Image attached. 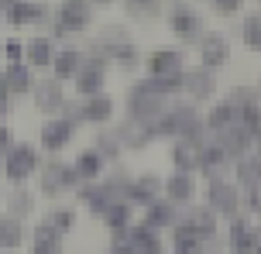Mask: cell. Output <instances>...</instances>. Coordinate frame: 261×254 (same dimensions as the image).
Returning <instances> with one entry per match:
<instances>
[{"instance_id":"obj_5","label":"cell","mask_w":261,"mask_h":254,"mask_svg":"<svg viewBox=\"0 0 261 254\" xmlns=\"http://www.w3.org/2000/svg\"><path fill=\"white\" fill-rule=\"evenodd\" d=\"M162 21L169 27L172 38H179L182 45H193L206 35V14L193 7V4H165V14H162Z\"/></svg>"},{"instance_id":"obj_29","label":"cell","mask_w":261,"mask_h":254,"mask_svg":"<svg viewBox=\"0 0 261 254\" xmlns=\"http://www.w3.org/2000/svg\"><path fill=\"white\" fill-rule=\"evenodd\" d=\"M31 254H65V237L38 220L31 230Z\"/></svg>"},{"instance_id":"obj_1","label":"cell","mask_w":261,"mask_h":254,"mask_svg":"<svg viewBox=\"0 0 261 254\" xmlns=\"http://www.w3.org/2000/svg\"><path fill=\"white\" fill-rule=\"evenodd\" d=\"M41 24L48 27V38L55 45L69 41V38H76V35H86L96 24V4H90V0H62L59 7H52V14Z\"/></svg>"},{"instance_id":"obj_37","label":"cell","mask_w":261,"mask_h":254,"mask_svg":"<svg viewBox=\"0 0 261 254\" xmlns=\"http://www.w3.org/2000/svg\"><path fill=\"white\" fill-rule=\"evenodd\" d=\"M100 155L107 158V165H117L120 161V141H117V134H114V127H100V131H93V141H90Z\"/></svg>"},{"instance_id":"obj_19","label":"cell","mask_w":261,"mask_h":254,"mask_svg":"<svg viewBox=\"0 0 261 254\" xmlns=\"http://www.w3.org/2000/svg\"><path fill=\"white\" fill-rule=\"evenodd\" d=\"M69 165H72V172L79 175V186H86V182H100V179H103V172L110 168V165H107V158L93 145L79 148Z\"/></svg>"},{"instance_id":"obj_4","label":"cell","mask_w":261,"mask_h":254,"mask_svg":"<svg viewBox=\"0 0 261 254\" xmlns=\"http://www.w3.org/2000/svg\"><path fill=\"white\" fill-rule=\"evenodd\" d=\"M172 100H165V96H158L151 86H148V79H134L127 86V93H124V117L127 121H138V124H151L155 127L158 117L169 110Z\"/></svg>"},{"instance_id":"obj_11","label":"cell","mask_w":261,"mask_h":254,"mask_svg":"<svg viewBox=\"0 0 261 254\" xmlns=\"http://www.w3.org/2000/svg\"><path fill=\"white\" fill-rule=\"evenodd\" d=\"M230 62V38L223 31H206L203 38L196 41V66L210 69L220 76V69Z\"/></svg>"},{"instance_id":"obj_16","label":"cell","mask_w":261,"mask_h":254,"mask_svg":"<svg viewBox=\"0 0 261 254\" xmlns=\"http://www.w3.org/2000/svg\"><path fill=\"white\" fill-rule=\"evenodd\" d=\"M138 220H141L144 227L158 230V234L165 237V234H169V230L182 220V206H175V203H169L165 196H162V200H155L151 206H144L141 213H138Z\"/></svg>"},{"instance_id":"obj_14","label":"cell","mask_w":261,"mask_h":254,"mask_svg":"<svg viewBox=\"0 0 261 254\" xmlns=\"http://www.w3.org/2000/svg\"><path fill=\"white\" fill-rule=\"evenodd\" d=\"M162 196L169 203H175V206H182V210L199 203V175H193V172L162 175Z\"/></svg>"},{"instance_id":"obj_10","label":"cell","mask_w":261,"mask_h":254,"mask_svg":"<svg viewBox=\"0 0 261 254\" xmlns=\"http://www.w3.org/2000/svg\"><path fill=\"white\" fill-rule=\"evenodd\" d=\"M220 93V76L210 72V69H199V66H186L182 72V100H189L193 107L199 103H213Z\"/></svg>"},{"instance_id":"obj_3","label":"cell","mask_w":261,"mask_h":254,"mask_svg":"<svg viewBox=\"0 0 261 254\" xmlns=\"http://www.w3.org/2000/svg\"><path fill=\"white\" fill-rule=\"evenodd\" d=\"M79 189V175L72 172V165L62 158V155H55V158H45L38 168V179H35V192H38V200H62L65 192H76Z\"/></svg>"},{"instance_id":"obj_24","label":"cell","mask_w":261,"mask_h":254,"mask_svg":"<svg viewBox=\"0 0 261 254\" xmlns=\"http://www.w3.org/2000/svg\"><path fill=\"white\" fill-rule=\"evenodd\" d=\"M48 14H52V7H45V4H31V0H11V4H4V17H7V24H11V27H28V24L38 27Z\"/></svg>"},{"instance_id":"obj_26","label":"cell","mask_w":261,"mask_h":254,"mask_svg":"<svg viewBox=\"0 0 261 254\" xmlns=\"http://www.w3.org/2000/svg\"><path fill=\"white\" fill-rule=\"evenodd\" d=\"M55 45L48 35H35V38H24V66L38 76L41 69H52V59H55Z\"/></svg>"},{"instance_id":"obj_21","label":"cell","mask_w":261,"mask_h":254,"mask_svg":"<svg viewBox=\"0 0 261 254\" xmlns=\"http://www.w3.org/2000/svg\"><path fill=\"white\" fill-rule=\"evenodd\" d=\"M76 200H79V206H86V213L90 216H100L107 213V206H114V203L120 200L114 189H107L103 182H86V186H79L76 189Z\"/></svg>"},{"instance_id":"obj_7","label":"cell","mask_w":261,"mask_h":254,"mask_svg":"<svg viewBox=\"0 0 261 254\" xmlns=\"http://www.w3.org/2000/svg\"><path fill=\"white\" fill-rule=\"evenodd\" d=\"M199 121H203L199 107H193L189 100H172L169 110H165L155 124V137L158 141H182Z\"/></svg>"},{"instance_id":"obj_49","label":"cell","mask_w":261,"mask_h":254,"mask_svg":"<svg viewBox=\"0 0 261 254\" xmlns=\"http://www.w3.org/2000/svg\"><path fill=\"white\" fill-rule=\"evenodd\" d=\"M254 254H261V244H258V251H254Z\"/></svg>"},{"instance_id":"obj_30","label":"cell","mask_w":261,"mask_h":254,"mask_svg":"<svg viewBox=\"0 0 261 254\" xmlns=\"http://www.w3.org/2000/svg\"><path fill=\"white\" fill-rule=\"evenodd\" d=\"M0 76H4V82H7L11 96H31L35 82H38V76H35L24 62H17V66H4V72H0Z\"/></svg>"},{"instance_id":"obj_34","label":"cell","mask_w":261,"mask_h":254,"mask_svg":"<svg viewBox=\"0 0 261 254\" xmlns=\"http://www.w3.org/2000/svg\"><path fill=\"white\" fill-rule=\"evenodd\" d=\"M38 220H41V223H48L55 234H62V237H65V234H72V227H76L79 210H76V206H69V203H65V206H48Z\"/></svg>"},{"instance_id":"obj_46","label":"cell","mask_w":261,"mask_h":254,"mask_svg":"<svg viewBox=\"0 0 261 254\" xmlns=\"http://www.w3.org/2000/svg\"><path fill=\"white\" fill-rule=\"evenodd\" d=\"M4 24H7V17H4V4H0V35H4Z\"/></svg>"},{"instance_id":"obj_45","label":"cell","mask_w":261,"mask_h":254,"mask_svg":"<svg viewBox=\"0 0 261 254\" xmlns=\"http://www.w3.org/2000/svg\"><path fill=\"white\" fill-rule=\"evenodd\" d=\"M127 254H169V247H165V241H158V244H141V247H130Z\"/></svg>"},{"instance_id":"obj_51","label":"cell","mask_w":261,"mask_h":254,"mask_svg":"<svg viewBox=\"0 0 261 254\" xmlns=\"http://www.w3.org/2000/svg\"><path fill=\"white\" fill-rule=\"evenodd\" d=\"M220 254H230V251H220Z\"/></svg>"},{"instance_id":"obj_15","label":"cell","mask_w":261,"mask_h":254,"mask_svg":"<svg viewBox=\"0 0 261 254\" xmlns=\"http://www.w3.org/2000/svg\"><path fill=\"white\" fill-rule=\"evenodd\" d=\"M155 200H162V175L151 172V168L134 172V182L124 192V203H130L134 210H144V206H151Z\"/></svg>"},{"instance_id":"obj_27","label":"cell","mask_w":261,"mask_h":254,"mask_svg":"<svg viewBox=\"0 0 261 254\" xmlns=\"http://www.w3.org/2000/svg\"><path fill=\"white\" fill-rule=\"evenodd\" d=\"M35 213H38V192L28 186H11V192H7V216L24 223L28 216H35Z\"/></svg>"},{"instance_id":"obj_8","label":"cell","mask_w":261,"mask_h":254,"mask_svg":"<svg viewBox=\"0 0 261 254\" xmlns=\"http://www.w3.org/2000/svg\"><path fill=\"white\" fill-rule=\"evenodd\" d=\"M189 59H186V48L179 45H162V48H151L144 52V79H175L182 76Z\"/></svg>"},{"instance_id":"obj_31","label":"cell","mask_w":261,"mask_h":254,"mask_svg":"<svg viewBox=\"0 0 261 254\" xmlns=\"http://www.w3.org/2000/svg\"><path fill=\"white\" fill-rule=\"evenodd\" d=\"M93 41L103 48L107 55L114 52V48H120V45H127V41H134V35H130L127 24H120V21H107V24L96 27V35H93Z\"/></svg>"},{"instance_id":"obj_23","label":"cell","mask_w":261,"mask_h":254,"mask_svg":"<svg viewBox=\"0 0 261 254\" xmlns=\"http://www.w3.org/2000/svg\"><path fill=\"white\" fill-rule=\"evenodd\" d=\"M114 117H117V100L110 93L83 100V124H90V127L100 131V127H114Z\"/></svg>"},{"instance_id":"obj_50","label":"cell","mask_w":261,"mask_h":254,"mask_svg":"<svg viewBox=\"0 0 261 254\" xmlns=\"http://www.w3.org/2000/svg\"><path fill=\"white\" fill-rule=\"evenodd\" d=\"M100 254H110V251H100Z\"/></svg>"},{"instance_id":"obj_6","label":"cell","mask_w":261,"mask_h":254,"mask_svg":"<svg viewBox=\"0 0 261 254\" xmlns=\"http://www.w3.org/2000/svg\"><path fill=\"white\" fill-rule=\"evenodd\" d=\"M41 161H45V155L38 151V145H31V141H17V145L0 158L7 186H28V182L38 175Z\"/></svg>"},{"instance_id":"obj_9","label":"cell","mask_w":261,"mask_h":254,"mask_svg":"<svg viewBox=\"0 0 261 254\" xmlns=\"http://www.w3.org/2000/svg\"><path fill=\"white\" fill-rule=\"evenodd\" d=\"M220 241L223 247L230 254H254L261 244V223H254L251 216H234V220H227L220 230Z\"/></svg>"},{"instance_id":"obj_42","label":"cell","mask_w":261,"mask_h":254,"mask_svg":"<svg viewBox=\"0 0 261 254\" xmlns=\"http://www.w3.org/2000/svg\"><path fill=\"white\" fill-rule=\"evenodd\" d=\"M206 11L210 14H217V17H241V11H244V4L241 0H210L206 4Z\"/></svg>"},{"instance_id":"obj_32","label":"cell","mask_w":261,"mask_h":254,"mask_svg":"<svg viewBox=\"0 0 261 254\" xmlns=\"http://www.w3.org/2000/svg\"><path fill=\"white\" fill-rule=\"evenodd\" d=\"M134 220H138V210L124 200H117L114 206H107V213L100 216V223H103L107 234H120V230H127Z\"/></svg>"},{"instance_id":"obj_52","label":"cell","mask_w":261,"mask_h":254,"mask_svg":"<svg viewBox=\"0 0 261 254\" xmlns=\"http://www.w3.org/2000/svg\"><path fill=\"white\" fill-rule=\"evenodd\" d=\"M0 254H4V251H0Z\"/></svg>"},{"instance_id":"obj_48","label":"cell","mask_w":261,"mask_h":254,"mask_svg":"<svg viewBox=\"0 0 261 254\" xmlns=\"http://www.w3.org/2000/svg\"><path fill=\"white\" fill-rule=\"evenodd\" d=\"M0 206H4V192H0Z\"/></svg>"},{"instance_id":"obj_36","label":"cell","mask_w":261,"mask_h":254,"mask_svg":"<svg viewBox=\"0 0 261 254\" xmlns=\"http://www.w3.org/2000/svg\"><path fill=\"white\" fill-rule=\"evenodd\" d=\"M110 59V69H120V72H134V69L144 66V48L138 41H127V45H120L114 52L107 55Z\"/></svg>"},{"instance_id":"obj_33","label":"cell","mask_w":261,"mask_h":254,"mask_svg":"<svg viewBox=\"0 0 261 254\" xmlns=\"http://www.w3.org/2000/svg\"><path fill=\"white\" fill-rule=\"evenodd\" d=\"M169 165L172 172H193L199 168V151L189 141H169Z\"/></svg>"},{"instance_id":"obj_22","label":"cell","mask_w":261,"mask_h":254,"mask_svg":"<svg viewBox=\"0 0 261 254\" xmlns=\"http://www.w3.org/2000/svg\"><path fill=\"white\" fill-rule=\"evenodd\" d=\"M107 82H110V69L83 66L76 72V79L69 82V86H72V96H76V100H90V96L107 93Z\"/></svg>"},{"instance_id":"obj_41","label":"cell","mask_w":261,"mask_h":254,"mask_svg":"<svg viewBox=\"0 0 261 254\" xmlns=\"http://www.w3.org/2000/svg\"><path fill=\"white\" fill-rule=\"evenodd\" d=\"M0 55H4V66H17V62H24V38H17V35L4 38Z\"/></svg>"},{"instance_id":"obj_12","label":"cell","mask_w":261,"mask_h":254,"mask_svg":"<svg viewBox=\"0 0 261 254\" xmlns=\"http://www.w3.org/2000/svg\"><path fill=\"white\" fill-rule=\"evenodd\" d=\"M65 100H69V93H65V82L52 79V76H38L35 90H31V103H35V110H38L45 121L62 114Z\"/></svg>"},{"instance_id":"obj_43","label":"cell","mask_w":261,"mask_h":254,"mask_svg":"<svg viewBox=\"0 0 261 254\" xmlns=\"http://www.w3.org/2000/svg\"><path fill=\"white\" fill-rule=\"evenodd\" d=\"M11 110H14V96H11V90H7L4 76H0V121H7V117H11Z\"/></svg>"},{"instance_id":"obj_39","label":"cell","mask_w":261,"mask_h":254,"mask_svg":"<svg viewBox=\"0 0 261 254\" xmlns=\"http://www.w3.org/2000/svg\"><path fill=\"white\" fill-rule=\"evenodd\" d=\"M120 11L127 14L130 21H155V17L165 14V4H158V0H124Z\"/></svg>"},{"instance_id":"obj_38","label":"cell","mask_w":261,"mask_h":254,"mask_svg":"<svg viewBox=\"0 0 261 254\" xmlns=\"http://www.w3.org/2000/svg\"><path fill=\"white\" fill-rule=\"evenodd\" d=\"M100 182H103L107 189H114L120 200H124V192H127L130 182H134V168H130L127 161H117V165H110V168L103 172V179H100Z\"/></svg>"},{"instance_id":"obj_18","label":"cell","mask_w":261,"mask_h":254,"mask_svg":"<svg viewBox=\"0 0 261 254\" xmlns=\"http://www.w3.org/2000/svg\"><path fill=\"white\" fill-rule=\"evenodd\" d=\"M165 237H169V241H165L169 254H203V251H206V244H210L206 237H203L193 223H186V220H179Z\"/></svg>"},{"instance_id":"obj_40","label":"cell","mask_w":261,"mask_h":254,"mask_svg":"<svg viewBox=\"0 0 261 254\" xmlns=\"http://www.w3.org/2000/svg\"><path fill=\"white\" fill-rule=\"evenodd\" d=\"M241 41L248 52H261V11L241 14Z\"/></svg>"},{"instance_id":"obj_28","label":"cell","mask_w":261,"mask_h":254,"mask_svg":"<svg viewBox=\"0 0 261 254\" xmlns=\"http://www.w3.org/2000/svg\"><path fill=\"white\" fill-rule=\"evenodd\" d=\"M182 220H186V223H193L206 241H217V237H220V220H217V213L206 210L203 203H193L189 210H182Z\"/></svg>"},{"instance_id":"obj_25","label":"cell","mask_w":261,"mask_h":254,"mask_svg":"<svg viewBox=\"0 0 261 254\" xmlns=\"http://www.w3.org/2000/svg\"><path fill=\"white\" fill-rule=\"evenodd\" d=\"M203 124L210 127V134H220V131H227V127H237V124H241V107L230 103L227 96H220V100H213L206 107Z\"/></svg>"},{"instance_id":"obj_20","label":"cell","mask_w":261,"mask_h":254,"mask_svg":"<svg viewBox=\"0 0 261 254\" xmlns=\"http://www.w3.org/2000/svg\"><path fill=\"white\" fill-rule=\"evenodd\" d=\"M114 134H117V141H120L124 151H144L148 145L158 141L151 124H138V121H127V117L120 124H114Z\"/></svg>"},{"instance_id":"obj_47","label":"cell","mask_w":261,"mask_h":254,"mask_svg":"<svg viewBox=\"0 0 261 254\" xmlns=\"http://www.w3.org/2000/svg\"><path fill=\"white\" fill-rule=\"evenodd\" d=\"M0 72H4V55H0Z\"/></svg>"},{"instance_id":"obj_17","label":"cell","mask_w":261,"mask_h":254,"mask_svg":"<svg viewBox=\"0 0 261 254\" xmlns=\"http://www.w3.org/2000/svg\"><path fill=\"white\" fill-rule=\"evenodd\" d=\"M86 66V55H83V45H72V41H65L55 48V59H52V69H48V76L59 82H72L76 79V72Z\"/></svg>"},{"instance_id":"obj_13","label":"cell","mask_w":261,"mask_h":254,"mask_svg":"<svg viewBox=\"0 0 261 254\" xmlns=\"http://www.w3.org/2000/svg\"><path fill=\"white\" fill-rule=\"evenodd\" d=\"M76 131H79V127H72V124L62 121V117H48V121H41V127H38V151H45L48 158L62 155L65 148L76 141Z\"/></svg>"},{"instance_id":"obj_35","label":"cell","mask_w":261,"mask_h":254,"mask_svg":"<svg viewBox=\"0 0 261 254\" xmlns=\"http://www.w3.org/2000/svg\"><path fill=\"white\" fill-rule=\"evenodd\" d=\"M28 241V227L14 216L0 213V251H21Z\"/></svg>"},{"instance_id":"obj_2","label":"cell","mask_w":261,"mask_h":254,"mask_svg":"<svg viewBox=\"0 0 261 254\" xmlns=\"http://www.w3.org/2000/svg\"><path fill=\"white\" fill-rule=\"evenodd\" d=\"M199 203L206 210H213L220 223H227V220L244 213V192H241V186H237L230 175L227 179H206L199 186Z\"/></svg>"},{"instance_id":"obj_44","label":"cell","mask_w":261,"mask_h":254,"mask_svg":"<svg viewBox=\"0 0 261 254\" xmlns=\"http://www.w3.org/2000/svg\"><path fill=\"white\" fill-rule=\"evenodd\" d=\"M14 145H17V141H14V131L7 127V124H0V158H4Z\"/></svg>"}]
</instances>
